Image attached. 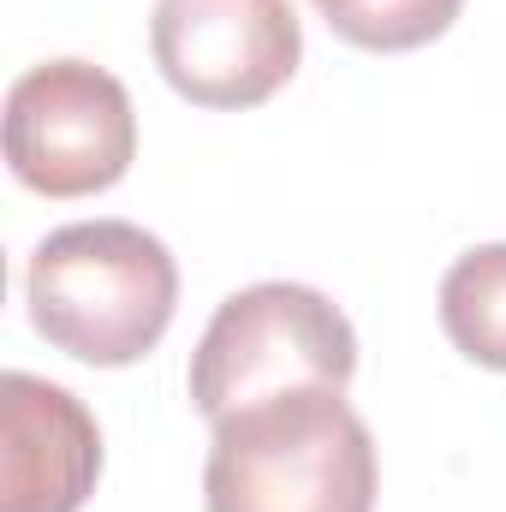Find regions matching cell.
Masks as SVG:
<instances>
[{
	"mask_svg": "<svg viewBox=\"0 0 506 512\" xmlns=\"http://www.w3.org/2000/svg\"><path fill=\"white\" fill-rule=\"evenodd\" d=\"M459 6L465 0H316V12L334 24V36H346L352 48H370V54H405V48L447 36Z\"/></svg>",
	"mask_w": 506,
	"mask_h": 512,
	"instance_id": "obj_8",
	"label": "cell"
},
{
	"mask_svg": "<svg viewBox=\"0 0 506 512\" xmlns=\"http://www.w3.org/2000/svg\"><path fill=\"white\" fill-rule=\"evenodd\" d=\"M441 328L471 364L506 370V245H477L441 274Z\"/></svg>",
	"mask_w": 506,
	"mask_h": 512,
	"instance_id": "obj_7",
	"label": "cell"
},
{
	"mask_svg": "<svg viewBox=\"0 0 506 512\" xmlns=\"http://www.w3.org/2000/svg\"><path fill=\"white\" fill-rule=\"evenodd\" d=\"M36 334L96 370L149 358L179 310V262L137 221L54 227L24 268Z\"/></svg>",
	"mask_w": 506,
	"mask_h": 512,
	"instance_id": "obj_2",
	"label": "cell"
},
{
	"mask_svg": "<svg viewBox=\"0 0 506 512\" xmlns=\"http://www.w3.org/2000/svg\"><path fill=\"white\" fill-rule=\"evenodd\" d=\"M137 155L126 84L90 60H42L6 90V167L36 197H96Z\"/></svg>",
	"mask_w": 506,
	"mask_h": 512,
	"instance_id": "obj_4",
	"label": "cell"
},
{
	"mask_svg": "<svg viewBox=\"0 0 506 512\" xmlns=\"http://www.w3.org/2000/svg\"><path fill=\"white\" fill-rule=\"evenodd\" d=\"M376 441L340 387H298L215 423L209 512H376Z\"/></svg>",
	"mask_w": 506,
	"mask_h": 512,
	"instance_id": "obj_1",
	"label": "cell"
},
{
	"mask_svg": "<svg viewBox=\"0 0 506 512\" xmlns=\"http://www.w3.org/2000/svg\"><path fill=\"white\" fill-rule=\"evenodd\" d=\"M102 477L90 405L30 370L0 376V512H78Z\"/></svg>",
	"mask_w": 506,
	"mask_h": 512,
	"instance_id": "obj_6",
	"label": "cell"
},
{
	"mask_svg": "<svg viewBox=\"0 0 506 512\" xmlns=\"http://www.w3.org/2000/svg\"><path fill=\"white\" fill-rule=\"evenodd\" d=\"M358 376V334L346 310L298 280H256L233 292L197 352H191V405L221 423L245 405L298 387H352Z\"/></svg>",
	"mask_w": 506,
	"mask_h": 512,
	"instance_id": "obj_3",
	"label": "cell"
},
{
	"mask_svg": "<svg viewBox=\"0 0 506 512\" xmlns=\"http://www.w3.org/2000/svg\"><path fill=\"white\" fill-rule=\"evenodd\" d=\"M149 48L197 108H256L304 60L292 0H155Z\"/></svg>",
	"mask_w": 506,
	"mask_h": 512,
	"instance_id": "obj_5",
	"label": "cell"
}]
</instances>
